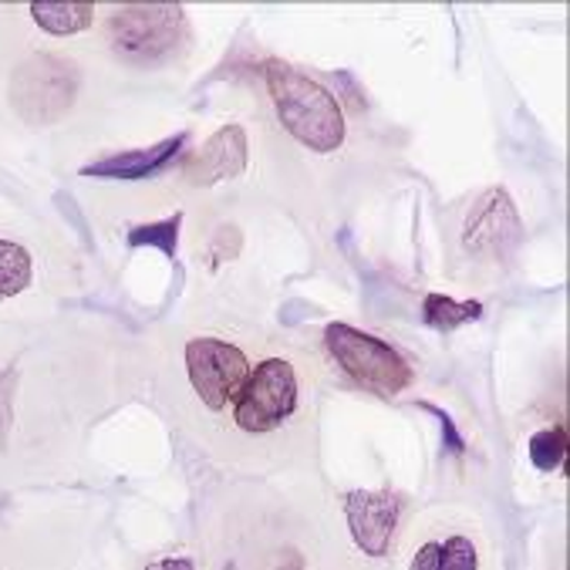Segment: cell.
I'll return each instance as SVG.
<instances>
[{
	"instance_id": "cell-18",
	"label": "cell",
	"mask_w": 570,
	"mask_h": 570,
	"mask_svg": "<svg viewBox=\"0 0 570 570\" xmlns=\"http://www.w3.org/2000/svg\"><path fill=\"white\" fill-rule=\"evenodd\" d=\"M422 409L442 422V442H445V449H449L452 455H463V452H466V439L460 435V429H455L452 415H449V412H442V409H439V405H432V402H422Z\"/></svg>"
},
{
	"instance_id": "cell-9",
	"label": "cell",
	"mask_w": 570,
	"mask_h": 570,
	"mask_svg": "<svg viewBox=\"0 0 570 570\" xmlns=\"http://www.w3.org/2000/svg\"><path fill=\"white\" fill-rule=\"evenodd\" d=\"M247 159H250V146H247L244 126H223L186 163V183L196 189H206V186H216L226 179H237V176H244Z\"/></svg>"
},
{
	"instance_id": "cell-3",
	"label": "cell",
	"mask_w": 570,
	"mask_h": 570,
	"mask_svg": "<svg viewBox=\"0 0 570 570\" xmlns=\"http://www.w3.org/2000/svg\"><path fill=\"white\" fill-rule=\"evenodd\" d=\"M324 345L331 352V358L337 362V368H345L362 389L392 399L399 392H405L412 385V368L409 362L389 345V341L365 334L352 324H327L324 331Z\"/></svg>"
},
{
	"instance_id": "cell-2",
	"label": "cell",
	"mask_w": 570,
	"mask_h": 570,
	"mask_svg": "<svg viewBox=\"0 0 570 570\" xmlns=\"http://www.w3.org/2000/svg\"><path fill=\"white\" fill-rule=\"evenodd\" d=\"M189 41L186 11L179 4H132L111 14L108 45L129 65H163Z\"/></svg>"
},
{
	"instance_id": "cell-15",
	"label": "cell",
	"mask_w": 570,
	"mask_h": 570,
	"mask_svg": "<svg viewBox=\"0 0 570 570\" xmlns=\"http://www.w3.org/2000/svg\"><path fill=\"white\" fill-rule=\"evenodd\" d=\"M530 463L540 470V473H553V470H563V460H567V432L560 425L553 429H540L530 435Z\"/></svg>"
},
{
	"instance_id": "cell-6",
	"label": "cell",
	"mask_w": 570,
	"mask_h": 570,
	"mask_svg": "<svg viewBox=\"0 0 570 570\" xmlns=\"http://www.w3.org/2000/svg\"><path fill=\"white\" fill-rule=\"evenodd\" d=\"M186 372L203 405L219 412L230 405V399L240 395L250 375V362L237 345H230V341L193 337L186 345Z\"/></svg>"
},
{
	"instance_id": "cell-8",
	"label": "cell",
	"mask_w": 570,
	"mask_h": 570,
	"mask_svg": "<svg viewBox=\"0 0 570 570\" xmlns=\"http://www.w3.org/2000/svg\"><path fill=\"white\" fill-rule=\"evenodd\" d=\"M345 517L358 550H365L368 557H385L399 527V500L392 493L352 490L345 497Z\"/></svg>"
},
{
	"instance_id": "cell-10",
	"label": "cell",
	"mask_w": 570,
	"mask_h": 570,
	"mask_svg": "<svg viewBox=\"0 0 570 570\" xmlns=\"http://www.w3.org/2000/svg\"><path fill=\"white\" fill-rule=\"evenodd\" d=\"M186 132L169 136L149 149H129V153H111L105 159H95L88 166H81V176H95V179H119V183H139L149 179L163 169H169L176 163V156L186 146Z\"/></svg>"
},
{
	"instance_id": "cell-4",
	"label": "cell",
	"mask_w": 570,
	"mask_h": 570,
	"mask_svg": "<svg viewBox=\"0 0 570 570\" xmlns=\"http://www.w3.org/2000/svg\"><path fill=\"white\" fill-rule=\"evenodd\" d=\"M78 65L58 55H35L11 78V105L28 126H55L78 98Z\"/></svg>"
},
{
	"instance_id": "cell-19",
	"label": "cell",
	"mask_w": 570,
	"mask_h": 570,
	"mask_svg": "<svg viewBox=\"0 0 570 570\" xmlns=\"http://www.w3.org/2000/svg\"><path fill=\"white\" fill-rule=\"evenodd\" d=\"M439 563H442V543H425V547H419L412 570H439Z\"/></svg>"
},
{
	"instance_id": "cell-11",
	"label": "cell",
	"mask_w": 570,
	"mask_h": 570,
	"mask_svg": "<svg viewBox=\"0 0 570 570\" xmlns=\"http://www.w3.org/2000/svg\"><path fill=\"white\" fill-rule=\"evenodd\" d=\"M31 18L48 35L68 38V35H81L91 28L95 8L91 4H51V0H38V4H31Z\"/></svg>"
},
{
	"instance_id": "cell-14",
	"label": "cell",
	"mask_w": 570,
	"mask_h": 570,
	"mask_svg": "<svg viewBox=\"0 0 570 570\" xmlns=\"http://www.w3.org/2000/svg\"><path fill=\"white\" fill-rule=\"evenodd\" d=\"M179 226H183V213H176L169 219H159V223L132 226V230H129V247L132 250H139V247H159L173 261L176 257V244H179Z\"/></svg>"
},
{
	"instance_id": "cell-7",
	"label": "cell",
	"mask_w": 570,
	"mask_h": 570,
	"mask_svg": "<svg viewBox=\"0 0 570 570\" xmlns=\"http://www.w3.org/2000/svg\"><path fill=\"white\" fill-rule=\"evenodd\" d=\"M523 240V223L507 189L480 193L463 223V247L476 257H507Z\"/></svg>"
},
{
	"instance_id": "cell-5",
	"label": "cell",
	"mask_w": 570,
	"mask_h": 570,
	"mask_svg": "<svg viewBox=\"0 0 570 570\" xmlns=\"http://www.w3.org/2000/svg\"><path fill=\"white\" fill-rule=\"evenodd\" d=\"M297 409V375L294 365L284 358H267L257 368H250L237 405L234 419L244 432H271L284 425Z\"/></svg>"
},
{
	"instance_id": "cell-12",
	"label": "cell",
	"mask_w": 570,
	"mask_h": 570,
	"mask_svg": "<svg viewBox=\"0 0 570 570\" xmlns=\"http://www.w3.org/2000/svg\"><path fill=\"white\" fill-rule=\"evenodd\" d=\"M422 317H425V324L429 327H435V331H455V327H463V324H470V321H480L483 317V304L480 301H452V297H445V294H429L425 301H422Z\"/></svg>"
},
{
	"instance_id": "cell-17",
	"label": "cell",
	"mask_w": 570,
	"mask_h": 570,
	"mask_svg": "<svg viewBox=\"0 0 570 570\" xmlns=\"http://www.w3.org/2000/svg\"><path fill=\"white\" fill-rule=\"evenodd\" d=\"M14 392H18V368L0 372V449L8 445V435L14 429Z\"/></svg>"
},
{
	"instance_id": "cell-13",
	"label": "cell",
	"mask_w": 570,
	"mask_h": 570,
	"mask_svg": "<svg viewBox=\"0 0 570 570\" xmlns=\"http://www.w3.org/2000/svg\"><path fill=\"white\" fill-rule=\"evenodd\" d=\"M31 277H35L31 254L14 240H0V301L24 294L31 287Z\"/></svg>"
},
{
	"instance_id": "cell-20",
	"label": "cell",
	"mask_w": 570,
	"mask_h": 570,
	"mask_svg": "<svg viewBox=\"0 0 570 570\" xmlns=\"http://www.w3.org/2000/svg\"><path fill=\"white\" fill-rule=\"evenodd\" d=\"M146 570H196V563L189 557H166V560L149 563Z\"/></svg>"
},
{
	"instance_id": "cell-1",
	"label": "cell",
	"mask_w": 570,
	"mask_h": 570,
	"mask_svg": "<svg viewBox=\"0 0 570 570\" xmlns=\"http://www.w3.org/2000/svg\"><path fill=\"white\" fill-rule=\"evenodd\" d=\"M267 88L284 129L311 153H334L345 142V111L341 101L304 71L267 61Z\"/></svg>"
},
{
	"instance_id": "cell-16",
	"label": "cell",
	"mask_w": 570,
	"mask_h": 570,
	"mask_svg": "<svg viewBox=\"0 0 570 570\" xmlns=\"http://www.w3.org/2000/svg\"><path fill=\"white\" fill-rule=\"evenodd\" d=\"M439 570H480V553L473 540L466 537H449L442 543V563Z\"/></svg>"
}]
</instances>
